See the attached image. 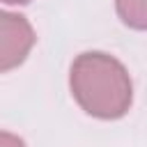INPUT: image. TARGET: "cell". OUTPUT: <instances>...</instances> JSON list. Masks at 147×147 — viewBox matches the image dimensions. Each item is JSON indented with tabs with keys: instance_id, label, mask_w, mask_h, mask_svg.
I'll list each match as a JSON object with an SVG mask.
<instances>
[{
	"instance_id": "obj_1",
	"label": "cell",
	"mask_w": 147,
	"mask_h": 147,
	"mask_svg": "<svg viewBox=\"0 0 147 147\" xmlns=\"http://www.w3.org/2000/svg\"><path fill=\"white\" fill-rule=\"evenodd\" d=\"M69 90L76 103L96 119H119L133 103V83L126 67L103 51L76 55L69 69Z\"/></svg>"
},
{
	"instance_id": "obj_2",
	"label": "cell",
	"mask_w": 147,
	"mask_h": 147,
	"mask_svg": "<svg viewBox=\"0 0 147 147\" xmlns=\"http://www.w3.org/2000/svg\"><path fill=\"white\" fill-rule=\"evenodd\" d=\"M37 34L30 21L16 11H2L0 16V71L7 74L25 62Z\"/></svg>"
},
{
	"instance_id": "obj_3",
	"label": "cell",
	"mask_w": 147,
	"mask_h": 147,
	"mask_svg": "<svg viewBox=\"0 0 147 147\" xmlns=\"http://www.w3.org/2000/svg\"><path fill=\"white\" fill-rule=\"evenodd\" d=\"M117 16L133 30H147V0H115Z\"/></svg>"
},
{
	"instance_id": "obj_4",
	"label": "cell",
	"mask_w": 147,
	"mask_h": 147,
	"mask_svg": "<svg viewBox=\"0 0 147 147\" xmlns=\"http://www.w3.org/2000/svg\"><path fill=\"white\" fill-rule=\"evenodd\" d=\"M0 147H25L23 138L14 136L11 131H2L0 133Z\"/></svg>"
},
{
	"instance_id": "obj_5",
	"label": "cell",
	"mask_w": 147,
	"mask_h": 147,
	"mask_svg": "<svg viewBox=\"0 0 147 147\" xmlns=\"http://www.w3.org/2000/svg\"><path fill=\"white\" fill-rule=\"evenodd\" d=\"M5 5H28V2H32V0H2Z\"/></svg>"
}]
</instances>
